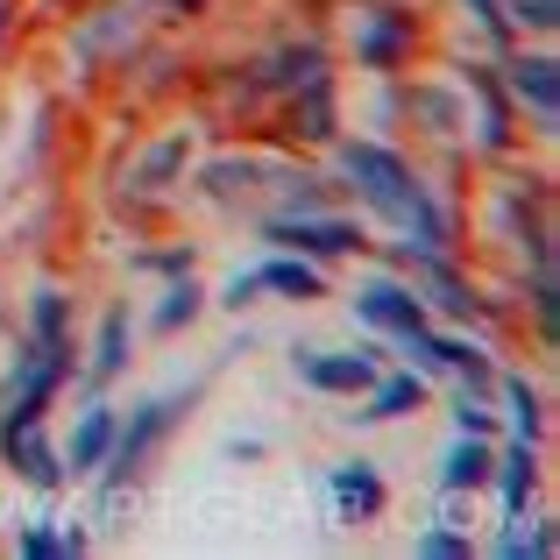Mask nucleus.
<instances>
[{"instance_id": "1", "label": "nucleus", "mask_w": 560, "mask_h": 560, "mask_svg": "<svg viewBox=\"0 0 560 560\" xmlns=\"http://www.w3.org/2000/svg\"><path fill=\"white\" fill-rule=\"evenodd\" d=\"M334 164H341V178L362 191V199L376 206L390 228H405L419 248H433V256H447V242H454V220L440 213L433 199H425V185L411 178V164L397 150H383V142H341L334 150Z\"/></svg>"}, {"instance_id": "2", "label": "nucleus", "mask_w": 560, "mask_h": 560, "mask_svg": "<svg viewBox=\"0 0 560 560\" xmlns=\"http://www.w3.org/2000/svg\"><path fill=\"white\" fill-rule=\"evenodd\" d=\"M199 390H185V397H150L142 411H128V425H114V440H107V497H121L128 482L142 476V462L156 454V440L171 433V425L185 419V405Z\"/></svg>"}, {"instance_id": "3", "label": "nucleus", "mask_w": 560, "mask_h": 560, "mask_svg": "<svg viewBox=\"0 0 560 560\" xmlns=\"http://www.w3.org/2000/svg\"><path fill=\"white\" fill-rule=\"evenodd\" d=\"M262 242L291 248V256H355L362 228L355 220H319V213H277L262 220Z\"/></svg>"}, {"instance_id": "4", "label": "nucleus", "mask_w": 560, "mask_h": 560, "mask_svg": "<svg viewBox=\"0 0 560 560\" xmlns=\"http://www.w3.org/2000/svg\"><path fill=\"white\" fill-rule=\"evenodd\" d=\"M291 370H299V383H313L327 397H355L376 383V348H355V355H313V348H299Z\"/></svg>"}, {"instance_id": "5", "label": "nucleus", "mask_w": 560, "mask_h": 560, "mask_svg": "<svg viewBox=\"0 0 560 560\" xmlns=\"http://www.w3.org/2000/svg\"><path fill=\"white\" fill-rule=\"evenodd\" d=\"M355 313L370 319V327H383V334H419L425 327V299L411 284H397V277H376V284H362V299H355Z\"/></svg>"}, {"instance_id": "6", "label": "nucleus", "mask_w": 560, "mask_h": 560, "mask_svg": "<svg viewBox=\"0 0 560 560\" xmlns=\"http://www.w3.org/2000/svg\"><path fill=\"white\" fill-rule=\"evenodd\" d=\"M411 14H397V8H376V14H362V28H355V57L370 71H397L411 57Z\"/></svg>"}, {"instance_id": "7", "label": "nucleus", "mask_w": 560, "mask_h": 560, "mask_svg": "<svg viewBox=\"0 0 560 560\" xmlns=\"http://www.w3.org/2000/svg\"><path fill=\"white\" fill-rule=\"evenodd\" d=\"M511 100H525L533 121L553 128L560 121V71H553V57H518V65H511Z\"/></svg>"}, {"instance_id": "8", "label": "nucleus", "mask_w": 560, "mask_h": 560, "mask_svg": "<svg viewBox=\"0 0 560 560\" xmlns=\"http://www.w3.org/2000/svg\"><path fill=\"white\" fill-rule=\"evenodd\" d=\"M0 447H8L14 476H22L28 490H57V482H65V454H57L50 440L36 433V425H22V433H8V440H0Z\"/></svg>"}, {"instance_id": "9", "label": "nucleus", "mask_w": 560, "mask_h": 560, "mask_svg": "<svg viewBox=\"0 0 560 560\" xmlns=\"http://www.w3.org/2000/svg\"><path fill=\"white\" fill-rule=\"evenodd\" d=\"M327 490H334V504H341V518H355V525L383 511V476H376L370 462H341L327 476Z\"/></svg>"}, {"instance_id": "10", "label": "nucleus", "mask_w": 560, "mask_h": 560, "mask_svg": "<svg viewBox=\"0 0 560 560\" xmlns=\"http://www.w3.org/2000/svg\"><path fill=\"white\" fill-rule=\"evenodd\" d=\"M419 405H425V376L397 370V376H376V383H370V397H362L355 419H362V425H383V419H405V411H419Z\"/></svg>"}, {"instance_id": "11", "label": "nucleus", "mask_w": 560, "mask_h": 560, "mask_svg": "<svg viewBox=\"0 0 560 560\" xmlns=\"http://www.w3.org/2000/svg\"><path fill=\"white\" fill-rule=\"evenodd\" d=\"M490 476H497V490H504V511H511V518H525V504H533V490H539L533 440H511V454H504V462H490Z\"/></svg>"}, {"instance_id": "12", "label": "nucleus", "mask_w": 560, "mask_h": 560, "mask_svg": "<svg viewBox=\"0 0 560 560\" xmlns=\"http://www.w3.org/2000/svg\"><path fill=\"white\" fill-rule=\"evenodd\" d=\"M114 425H121V419H114L107 405H93V411H85L79 425H71V447H65V476H93V468L107 462V440H114Z\"/></svg>"}, {"instance_id": "13", "label": "nucleus", "mask_w": 560, "mask_h": 560, "mask_svg": "<svg viewBox=\"0 0 560 560\" xmlns=\"http://www.w3.org/2000/svg\"><path fill=\"white\" fill-rule=\"evenodd\" d=\"M482 482H490V440L462 433V440H454V454L440 462V490L462 497V490H482Z\"/></svg>"}, {"instance_id": "14", "label": "nucleus", "mask_w": 560, "mask_h": 560, "mask_svg": "<svg viewBox=\"0 0 560 560\" xmlns=\"http://www.w3.org/2000/svg\"><path fill=\"white\" fill-rule=\"evenodd\" d=\"M256 284H262V291H284V299H319V270H313V256H291V248L262 262Z\"/></svg>"}, {"instance_id": "15", "label": "nucleus", "mask_w": 560, "mask_h": 560, "mask_svg": "<svg viewBox=\"0 0 560 560\" xmlns=\"http://www.w3.org/2000/svg\"><path fill=\"white\" fill-rule=\"evenodd\" d=\"M28 341H43V348H71V305H65V291L43 284L36 299H28Z\"/></svg>"}, {"instance_id": "16", "label": "nucleus", "mask_w": 560, "mask_h": 560, "mask_svg": "<svg viewBox=\"0 0 560 560\" xmlns=\"http://www.w3.org/2000/svg\"><path fill=\"white\" fill-rule=\"evenodd\" d=\"M128 305H114L107 319H100V341H93V383H107V376H121L128 370Z\"/></svg>"}, {"instance_id": "17", "label": "nucleus", "mask_w": 560, "mask_h": 560, "mask_svg": "<svg viewBox=\"0 0 560 560\" xmlns=\"http://www.w3.org/2000/svg\"><path fill=\"white\" fill-rule=\"evenodd\" d=\"M319 65H327V57H319V43H291V50H270V57H262L256 79L262 85H305V79H319Z\"/></svg>"}, {"instance_id": "18", "label": "nucleus", "mask_w": 560, "mask_h": 560, "mask_svg": "<svg viewBox=\"0 0 560 560\" xmlns=\"http://www.w3.org/2000/svg\"><path fill=\"white\" fill-rule=\"evenodd\" d=\"M14 553H22V560H50V553L79 560L85 533H79V525H28V533H14Z\"/></svg>"}, {"instance_id": "19", "label": "nucleus", "mask_w": 560, "mask_h": 560, "mask_svg": "<svg viewBox=\"0 0 560 560\" xmlns=\"http://www.w3.org/2000/svg\"><path fill=\"white\" fill-rule=\"evenodd\" d=\"M468 93L482 100V150H504L511 142V114H504V93H497V79L482 65H468Z\"/></svg>"}, {"instance_id": "20", "label": "nucleus", "mask_w": 560, "mask_h": 560, "mask_svg": "<svg viewBox=\"0 0 560 560\" xmlns=\"http://www.w3.org/2000/svg\"><path fill=\"white\" fill-rule=\"evenodd\" d=\"M497 390H504V405H511V425H518V440H533L539 447V433H547V411H539V390L525 376H497Z\"/></svg>"}, {"instance_id": "21", "label": "nucleus", "mask_w": 560, "mask_h": 560, "mask_svg": "<svg viewBox=\"0 0 560 560\" xmlns=\"http://www.w3.org/2000/svg\"><path fill=\"white\" fill-rule=\"evenodd\" d=\"M199 305H206V291L191 284V270H185L178 284L164 291V305H156V334H178V327H191V319H199Z\"/></svg>"}, {"instance_id": "22", "label": "nucleus", "mask_w": 560, "mask_h": 560, "mask_svg": "<svg viewBox=\"0 0 560 560\" xmlns=\"http://www.w3.org/2000/svg\"><path fill=\"white\" fill-rule=\"evenodd\" d=\"M299 121H305V136H313V142H334V100H327V71L299 85Z\"/></svg>"}, {"instance_id": "23", "label": "nucleus", "mask_w": 560, "mask_h": 560, "mask_svg": "<svg viewBox=\"0 0 560 560\" xmlns=\"http://www.w3.org/2000/svg\"><path fill=\"white\" fill-rule=\"evenodd\" d=\"M419 270H425V284H433V305H440V313H454V319H462L468 305H476V299H468V284H462V277H454L447 262L433 256V248H425V262H419Z\"/></svg>"}, {"instance_id": "24", "label": "nucleus", "mask_w": 560, "mask_h": 560, "mask_svg": "<svg viewBox=\"0 0 560 560\" xmlns=\"http://www.w3.org/2000/svg\"><path fill=\"white\" fill-rule=\"evenodd\" d=\"M178 164H185V136H171V142H156V150L142 156L136 185H142V191H156V185H164V178H171V171H178Z\"/></svg>"}, {"instance_id": "25", "label": "nucleus", "mask_w": 560, "mask_h": 560, "mask_svg": "<svg viewBox=\"0 0 560 560\" xmlns=\"http://www.w3.org/2000/svg\"><path fill=\"white\" fill-rule=\"evenodd\" d=\"M248 178H262V164H248V156L242 164H234V156L228 164H206V191H220V199H228V191H248Z\"/></svg>"}, {"instance_id": "26", "label": "nucleus", "mask_w": 560, "mask_h": 560, "mask_svg": "<svg viewBox=\"0 0 560 560\" xmlns=\"http://www.w3.org/2000/svg\"><path fill=\"white\" fill-rule=\"evenodd\" d=\"M504 22L511 28L525 22V28H539V36H547V28L560 22V0H504Z\"/></svg>"}, {"instance_id": "27", "label": "nucleus", "mask_w": 560, "mask_h": 560, "mask_svg": "<svg viewBox=\"0 0 560 560\" xmlns=\"http://www.w3.org/2000/svg\"><path fill=\"white\" fill-rule=\"evenodd\" d=\"M419 560H468V539L447 533V525H433V533L419 539Z\"/></svg>"}, {"instance_id": "28", "label": "nucleus", "mask_w": 560, "mask_h": 560, "mask_svg": "<svg viewBox=\"0 0 560 560\" xmlns=\"http://www.w3.org/2000/svg\"><path fill=\"white\" fill-rule=\"evenodd\" d=\"M497 553H504V560H518V553L547 560L553 553V533H504V539H497Z\"/></svg>"}, {"instance_id": "29", "label": "nucleus", "mask_w": 560, "mask_h": 560, "mask_svg": "<svg viewBox=\"0 0 560 560\" xmlns=\"http://www.w3.org/2000/svg\"><path fill=\"white\" fill-rule=\"evenodd\" d=\"M454 425H462V433H476V440L497 433V419L482 411V397H468V390H462V405H454Z\"/></svg>"}, {"instance_id": "30", "label": "nucleus", "mask_w": 560, "mask_h": 560, "mask_svg": "<svg viewBox=\"0 0 560 560\" xmlns=\"http://www.w3.org/2000/svg\"><path fill=\"white\" fill-rule=\"evenodd\" d=\"M411 107H419L433 128H454V121H462V114H454V93H425V85H419V93H411Z\"/></svg>"}, {"instance_id": "31", "label": "nucleus", "mask_w": 560, "mask_h": 560, "mask_svg": "<svg viewBox=\"0 0 560 560\" xmlns=\"http://www.w3.org/2000/svg\"><path fill=\"white\" fill-rule=\"evenodd\" d=\"M468 8H476V22L490 28L497 43H511V22H504V0H468Z\"/></svg>"}, {"instance_id": "32", "label": "nucleus", "mask_w": 560, "mask_h": 560, "mask_svg": "<svg viewBox=\"0 0 560 560\" xmlns=\"http://www.w3.org/2000/svg\"><path fill=\"white\" fill-rule=\"evenodd\" d=\"M256 291H262V284H256V270H242V277H228V291H220V305H234V313H242V305L256 299Z\"/></svg>"}, {"instance_id": "33", "label": "nucleus", "mask_w": 560, "mask_h": 560, "mask_svg": "<svg viewBox=\"0 0 560 560\" xmlns=\"http://www.w3.org/2000/svg\"><path fill=\"white\" fill-rule=\"evenodd\" d=\"M150 270H171V277H185L191 270V248H171V256H142Z\"/></svg>"}, {"instance_id": "34", "label": "nucleus", "mask_w": 560, "mask_h": 560, "mask_svg": "<svg viewBox=\"0 0 560 560\" xmlns=\"http://www.w3.org/2000/svg\"><path fill=\"white\" fill-rule=\"evenodd\" d=\"M178 8H199V0H178Z\"/></svg>"}]
</instances>
